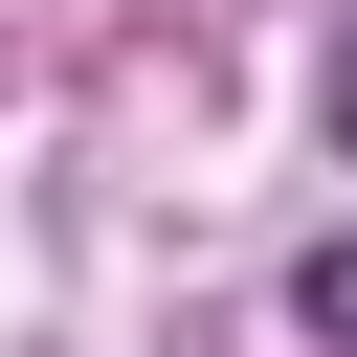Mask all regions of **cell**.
<instances>
[{
    "label": "cell",
    "instance_id": "1",
    "mask_svg": "<svg viewBox=\"0 0 357 357\" xmlns=\"http://www.w3.org/2000/svg\"><path fill=\"white\" fill-rule=\"evenodd\" d=\"M290 312H312V335L357 357V245H312V268H290Z\"/></svg>",
    "mask_w": 357,
    "mask_h": 357
},
{
    "label": "cell",
    "instance_id": "2",
    "mask_svg": "<svg viewBox=\"0 0 357 357\" xmlns=\"http://www.w3.org/2000/svg\"><path fill=\"white\" fill-rule=\"evenodd\" d=\"M335 134H357V22H335Z\"/></svg>",
    "mask_w": 357,
    "mask_h": 357
}]
</instances>
